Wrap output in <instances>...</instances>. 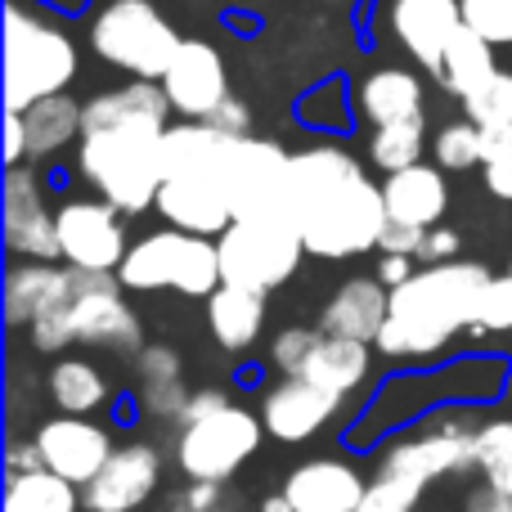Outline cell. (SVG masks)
I'll return each instance as SVG.
<instances>
[{
  "mask_svg": "<svg viewBox=\"0 0 512 512\" xmlns=\"http://www.w3.org/2000/svg\"><path fill=\"white\" fill-rule=\"evenodd\" d=\"M508 274H512V270H508Z\"/></svg>",
  "mask_w": 512,
  "mask_h": 512,
  "instance_id": "obj_54",
  "label": "cell"
},
{
  "mask_svg": "<svg viewBox=\"0 0 512 512\" xmlns=\"http://www.w3.org/2000/svg\"><path fill=\"white\" fill-rule=\"evenodd\" d=\"M216 499H221V486H216V481H189V490L176 499V508H185V512H212Z\"/></svg>",
  "mask_w": 512,
  "mask_h": 512,
  "instance_id": "obj_47",
  "label": "cell"
},
{
  "mask_svg": "<svg viewBox=\"0 0 512 512\" xmlns=\"http://www.w3.org/2000/svg\"><path fill=\"white\" fill-rule=\"evenodd\" d=\"M292 221L306 252L346 261L382 243L387 198L364 176V167L337 144L292 153Z\"/></svg>",
  "mask_w": 512,
  "mask_h": 512,
  "instance_id": "obj_1",
  "label": "cell"
},
{
  "mask_svg": "<svg viewBox=\"0 0 512 512\" xmlns=\"http://www.w3.org/2000/svg\"><path fill=\"white\" fill-rule=\"evenodd\" d=\"M495 274L477 261H445L423 265L409 283L391 288L387 328L378 337V351L391 360H423L436 355L477 324L481 292Z\"/></svg>",
  "mask_w": 512,
  "mask_h": 512,
  "instance_id": "obj_2",
  "label": "cell"
},
{
  "mask_svg": "<svg viewBox=\"0 0 512 512\" xmlns=\"http://www.w3.org/2000/svg\"><path fill=\"white\" fill-rule=\"evenodd\" d=\"M297 378L315 382V387L333 391V396H351V391L369 378V346L351 342V337H328L324 328H319V342Z\"/></svg>",
  "mask_w": 512,
  "mask_h": 512,
  "instance_id": "obj_25",
  "label": "cell"
},
{
  "mask_svg": "<svg viewBox=\"0 0 512 512\" xmlns=\"http://www.w3.org/2000/svg\"><path fill=\"white\" fill-rule=\"evenodd\" d=\"M472 333H512V274L486 283Z\"/></svg>",
  "mask_w": 512,
  "mask_h": 512,
  "instance_id": "obj_37",
  "label": "cell"
},
{
  "mask_svg": "<svg viewBox=\"0 0 512 512\" xmlns=\"http://www.w3.org/2000/svg\"><path fill=\"white\" fill-rule=\"evenodd\" d=\"M36 450H41L45 472L72 481L77 490H86L90 481L104 472V463L113 459L117 445L108 441V432L99 423H90V418L59 414L36 432Z\"/></svg>",
  "mask_w": 512,
  "mask_h": 512,
  "instance_id": "obj_13",
  "label": "cell"
},
{
  "mask_svg": "<svg viewBox=\"0 0 512 512\" xmlns=\"http://www.w3.org/2000/svg\"><path fill=\"white\" fill-rule=\"evenodd\" d=\"M5 468H9V477H27V472H41L45 463H41V450H36V441H14L5 450Z\"/></svg>",
  "mask_w": 512,
  "mask_h": 512,
  "instance_id": "obj_46",
  "label": "cell"
},
{
  "mask_svg": "<svg viewBox=\"0 0 512 512\" xmlns=\"http://www.w3.org/2000/svg\"><path fill=\"white\" fill-rule=\"evenodd\" d=\"M5 248L27 261L59 256V221L45 207V194L27 167L5 171Z\"/></svg>",
  "mask_w": 512,
  "mask_h": 512,
  "instance_id": "obj_15",
  "label": "cell"
},
{
  "mask_svg": "<svg viewBox=\"0 0 512 512\" xmlns=\"http://www.w3.org/2000/svg\"><path fill=\"white\" fill-rule=\"evenodd\" d=\"M50 400L63 414L86 418L108 400V382L90 360H59L50 369Z\"/></svg>",
  "mask_w": 512,
  "mask_h": 512,
  "instance_id": "obj_29",
  "label": "cell"
},
{
  "mask_svg": "<svg viewBox=\"0 0 512 512\" xmlns=\"http://www.w3.org/2000/svg\"><path fill=\"white\" fill-rule=\"evenodd\" d=\"M427 243V230H414V225H400V221H387L382 230V256H418Z\"/></svg>",
  "mask_w": 512,
  "mask_h": 512,
  "instance_id": "obj_41",
  "label": "cell"
},
{
  "mask_svg": "<svg viewBox=\"0 0 512 512\" xmlns=\"http://www.w3.org/2000/svg\"><path fill=\"white\" fill-rule=\"evenodd\" d=\"M162 90H167L176 113H185L189 122H207L230 99V72H225V59L216 54V45L185 41L171 59L167 77H162Z\"/></svg>",
  "mask_w": 512,
  "mask_h": 512,
  "instance_id": "obj_14",
  "label": "cell"
},
{
  "mask_svg": "<svg viewBox=\"0 0 512 512\" xmlns=\"http://www.w3.org/2000/svg\"><path fill=\"white\" fill-rule=\"evenodd\" d=\"M436 167L441 171H468L481 162V126L477 122H450L432 140Z\"/></svg>",
  "mask_w": 512,
  "mask_h": 512,
  "instance_id": "obj_32",
  "label": "cell"
},
{
  "mask_svg": "<svg viewBox=\"0 0 512 512\" xmlns=\"http://www.w3.org/2000/svg\"><path fill=\"white\" fill-rule=\"evenodd\" d=\"M162 459L153 445H117L95 481L81 490V504L90 512H135L158 490Z\"/></svg>",
  "mask_w": 512,
  "mask_h": 512,
  "instance_id": "obj_16",
  "label": "cell"
},
{
  "mask_svg": "<svg viewBox=\"0 0 512 512\" xmlns=\"http://www.w3.org/2000/svg\"><path fill=\"white\" fill-rule=\"evenodd\" d=\"M207 328H212V337L225 351H248L265 328V292L221 283L207 297Z\"/></svg>",
  "mask_w": 512,
  "mask_h": 512,
  "instance_id": "obj_24",
  "label": "cell"
},
{
  "mask_svg": "<svg viewBox=\"0 0 512 512\" xmlns=\"http://www.w3.org/2000/svg\"><path fill=\"white\" fill-rule=\"evenodd\" d=\"M463 23L490 45H512V0H463Z\"/></svg>",
  "mask_w": 512,
  "mask_h": 512,
  "instance_id": "obj_34",
  "label": "cell"
},
{
  "mask_svg": "<svg viewBox=\"0 0 512 512\" xmlns=\"http://www.w3.org/2000/svg\"><path fill=\"white\" fill-rule=\"evenodd\" d=\"M369 481L342 459H310L288 477L283 495L297 512H355Z\"/></svg>",
  "mask_w": 512,
  "mask_h": 512,
  "instance_id": "obj_20",
  "label": "cell"
},
{
  "mask_svg": "<svg viewBox=\"0 0 512 512\" xmlns=\"http://www.w3.org/2000/svg\"><path fill=\"white\" fill-rule=\"evenodd\" d=\"M382 198H387L391 221L414 225V230H436L441 216L450 212V185H445L441 167H432V162H418V167L387 176Z\"/></svg>",
  "mask_w": 512,
  "mask_h": 512,
  "instance_id": "obj_22",
  "label": "cell"
},
{
  "mask_svg": "<svg viewBox=\"0 0 512 512\" xmlns=\"http://www.w3.org/2000/svg\"><path fill=\"white\" fill-rule=\"evenodd\" d=\"M162 144H167V126L153 122H122L108 131L81 135V176L122 216H140L158 207L162 180H167Z\"/></svg>",
  "mask_w": 512,
  "mask_h": 512,
  "instance_id": "obj_3",
  "label": "cell"
},
{
  "mask_svg": "<svg viewBox=\"0 0 512 512\" xmlns=\"http://www.w3.org/2000/svg\"><path fill=\"white\" fill-rule=\"evenodd\" d=\"M414 261H418V256H382V261H378V274H373V279L387 283V288H400V283H409V279L418 274Z\"/></svg>",
  "mask_w": 512,
  "mask_h": 512,
  "instance_id": "obj_48",
  "label": "cell"
},
{
  "mask_svg": "<svg viewBox=\"0 0 512 512\" xmlns=\"http://www.w3.org/2000/svg\"><path fill=\"white\" fill-rule=\"evenodd\" d=\"M468 122L477 126H508L512 122V72H499L477 99H468Z\"/></svg>",
  "mask_w": 512,
  "mask_h": 512,
  "instance_id": "obj_36",
  "label": "cell"
},
{
  "mask_svg": "<svg viewBox=\"0 0 512 512\" xmlns=\"http://www.w3.org/2000/svg\"><path fill=\"white\" fill-rule=\"evenodd\" d=\"M117 279H122V288H131V292L171 288V292L203 297V301L225 283L216 239L185 234V230H158V234H144L140 243H131Z\"/></svg>",
  "mask_w": 512,
  "mask_h": 512,
  "instance_id": "obj_6",
  "label": "cell"
},
{
  "mask_svg": "<svg viewBox=\"0 0 512 512\" xmlns=\"http://www.w3.org/2000/svg\"><path fill=\"white\" fill-rule=\"evenodd\" d=\"M189 396H194V391L185 387V378H176V382H144V387H140V405H144V414H153V418H185Z\"/></svg>",
  "mask_w": 512,
  "mask_h": 512,
  "instance_id": "obj_39",
  "label": "cell"
},
{
  "mask_svg": "<svg viewBox=\"0 0 512 512\" xmlns=\"http://www.w3.org/2000/svg\"><path fill=\"white\" fill-rule=\"evenodd\" d=\"M90 45L99 59L131 72L135 81H162L185 41L153 0H113L90 23Z\"/></svg>",
  "mask_w": 512,
  "mask_h": 512,
  "instance_id": "obj_7",
  "label": "cell"
},
{
  "mask_svg": "<svg viewBox=\"0 0 512 512\" xmlns=\"http://www.w3.org/2000/svg\"><path fill=\"white\" fill-rule=\"evenodd\" d=\"M167 113H171V99L162 90V81H131V86L104 90V95H95L81 108V135L108 131V126H122V122L167 126Z\"/></svg>",
  "mask_w": 512,
  "mask_h": 512,
  "instance_id": "obj_23",
  "label": "cell"
},
{
  "mask_svg": "<svg viewBox=\"0 0 512 512\" xmlns=\"http://www.w3.org/2000/svg\"><path fill=\"white\" fill-rule=\"evenodd\" d=\"M477 468L486 472V481H495L499 472L512 468V418L477 427Z\"/></svg>",
  "mask_w": 512,
  "mask_h": 512,
  "instance_id": "obj_35",
  "label": "cell"
},
{
  "mask_svg": "<svg viewBox=\"0 0 512 512\" xmlns=\"http://www.w3.org/2000/svg\"><path fill=\"white\" fill-rule=\"evenodd\" d=\"M495 77H499V68H495V45H490L481 32H472L468 23H463V32L450 41V50H445V63H441L445 90H450V95H459L463 104H468V99H477Z\"/></svg>",
  "mask_w": 512,
  "mask_h": 512,
  "instance_id": "obj_27",
  "label": "cell"
},
{
  "mask_svg": "<svg viewBox=\"0 0 512 512\" xmlns=\"http://www.w3.org/2000/svg\"><path fill=\"white\" fill-rule=\"evenodd\" d=\"M230 212L234 221L297 225L292 221V153L274 140L243 135L230 162Z\"/></svg>",
  "mask_w": 512,
  "mask_h": 512,
  "instance_id": "obj_9",
  "label": "cell"
},
{
  "mask_svg": "<svg viewBox=\"0 0 512 512\" xmlns=\"http://www.w3.org/2000/svg\"><path fill=\"white\" fill-rule=\"evenodd\" d=\"M387 310H391V288L378 279H346L342 288L328 297L319 328L328 337H351V342L373 346L387 328Z\"/></svg>",
  "mask_w": 512,
  "mask_h": 512,
  "instance_id": "obj_19",
  "label": "cell"
},
{
  "mask_svg": "<svg viewBox=\"0 0 512 512\" xmlns=\"http://www.w3.org/2000/svg\"><path fill=\"white\" fill-rule=\"evenodd\" d=\"M391 32L418 59L441 77L450 41L463 32V0H391Z\"/></svg>",
  "mask_w": 512,
  "mask_h": 512,
  "instance_id": "obj_17",
  "label": "cell"
},
{
  "mask_svg": "<svg viewBox=\"0 0 512 512\" xmlns=\"http://www.w3.org/2000/svg\"><path fill=\"white\" fill-rule=\"evenodd\" d=\"M207 126H216L221 135H234V140H243V135L252 131V117H248V108H243V99L230 95L212 117H207Z\"/></svg>",
  "mask_w": 512,
  "mask_h": 512,
  "instance_id": "obj_42",
  "label": "cell"
},
{
  "mask_svg": "<svg viewBox=\"0 0 512 512\" xmlns=\"http://www.w3.org/2000/svg\"><path fill=\"white\" fill-rule=\"evenodd\" d=\"M459 256V234L454 230H427V243H423V252H418V261L423 265H445V261H454Z\"/></svg>",
  "mask_w": 512,
  "mask_h": 512,
  "instance_id": "obj_43",
  "label": "cell"
},
{
  "mask_svg": "<svg viewBox=\"0 0 512 512\" xmlns=\"http://www.w3.org/2000/svg\"><path fill=\"white\" fill-rule=\"evenodd\" d=\"M423 490L427 486H418V481L391 477V472H373L369 490H364V499L355 512H414L418 499H423Z\"/></svg>",
  "mask_w": 512,
  "mask_h": 512,
  "instance_id": "obj_33",
  "label": "cell"
},
{
  "mask_svg": "<svg viewBox=\"0 0 512 512\" xmlns=\"http://www.w3.org/2000/svg\"><path fill=\"white\" fill-rule=\"evenodd\" d=\"M81 59L68 32L27 14L18 0L5 5V108L27 113L41 99H54L72 86Z\"/></svg>",
  "mask_w": 512,
  "mask_h": 512,
  "instance_id": "obj_5",
  "label": "cell"
},
{
  "mask_svg": "<svg viewBox=\"0 0 512 512\" xmlns=\"http://www.w3.org/2000/svg\"><path fill=\"white\" fill-rule=\"evenodd\" d=\"M221 252V279L234 288L274 292L297 274L306 243H301L297 225H261V221H234L230 230L216 239Z\"/></svg>",
  "mask_w": 512,
  "mask_h": 512,
  "instance_id": "obj_8",
  "label": "cell"
},
{
  "mask_svg": "<svg viewBox=\"0 0 512 512\" xmlns=\"http://www.w3.org/2000/svg\"><path fill=\"white\" fill-rule=\"evenodd\" d=\"M261 436L265 423L252 414V409H221V414L203 418V423H189L180 427V445H176V459L180 472L189 481H230L243 463L261 450Z\"/></svg>",
  "mask_w": 512,
  "mask_h": 512,
  "instance_id": "obj_10",
  "label": "cell"
},
{
  "mask_svg": "<svg viewBox=\"0 0 512 512\" xmlns=\"http://www.w3.org/2000/svg\"><path fill=\"white\" fill-rule=\"evenodd\" d=\"M490 486H499V490H504V495L512 499V468H508V472H499V477L490 481Z\"/></svg>",
  "mask_w": 512,
  "mask_h": 512,
  "instance_id": "obj_53",
  "label": "cell"
},
{
  "mask_svg": "<svg viewBox=\"0 0 512 512\" xmlns=\"http://www.w3.org/2000/svg\"><path fill=\"white\" fill-rule=\"evenodd\" d=\"M315 342H319V328H283L270 346V364L283 373V378H297V373L306 369Z\"/></svg>",
  "mask_w": 512,
  "mask_h": 512,
  "instance_id": "obj_38",
  "label": "cell"
},
{
  "mask_svg": "<svg viewBox=\"0 0 512 512\" xmlns=\"http://www.w3.org/2000/svg\"><path fill=\"white\" fill-rule=\"evenodd\" d=\"M81 108L86 104H72L68 95H54L41 99L23 113L27 126V158H54L63 144H72L81 135Z\"/></svg>",
  "mask_w": 512,
  "mask_h": 512,
  "instance_id": "obj_28",
  "label": "cell"
},
{
  "mask_svg": "<svg viewBox=\"0 0 512 512\" xmlns=\"http://www.w3.org/2000/svg\"><path fill=\"white\" fill-rule=\"evenodd\" d=\"M5 512H81V495L72 481L41 468V472H27V477H9Z\"/></svg>",
  "mask_w": 512,
  "mask_h": 512,
  "instance_id": "obj_30",
  "label": "cell"
},
{
  "mask_svg": "<svg viewBox=\"0 0 512 512\" xmlns=\"http://www.w3.org/2000/svg\"><path fill=\"white\" fill-rule=\"evenodd\" d=\"M477 468V432L468 427H427L418 436H405V441L387 445V454L378 459V472H391V477L418 481V486H432V481L459 477V472Z\"/></svg>",
  "mask_w": 512,
  "mask_h": 512,
  "instance_id": "obj_12",
  "label": "cell"
},
{
  "mask_svg": "<svg viewBox=\"0 0 512 512\" xmlns=\"http://www.w3.org/2000/svg\"><path fill=\"white\" fill-rule=\"evenodd\" d=\"M360 113L373 126H396L423 117V81L405 68H382L360 86Z\"/></svg>",
  "mask_w": 512,
  "mask_h": 512,
  "instance_id": "obj_26",
  "label": "cell"
},
{
  "mask_svg": "<svg viewBox=\"0 0 512 512\" xmlns=\"http://www.w3.org/2000/svg\"><path fill=\"white\" fill-rule=\"evenodd\" d=\"M72 297V265L23 261L5 274V319L14 328H32L50 310Z\"/></svg>",
  "mask_w": 512,
  "mask_h": 512,
  "instance_id": "obj_21",
  "label": "cell"
},
{
  "mask_svg": "<svg viewBox=\"0 0 512 512\" xmlns=\"http://www.w3.org/2000/svg\"><path fill=\"white\" fill-rule=\"evenodd\" d=\"M27 158V126H23V113H9L5 122V162L18 167Z\"/></svg>",
  "mask_w": 512,
  "mask_h": 512,
  "instance_id": "obj_49",
  "label": "cell"
},
{
  "mask_svg": "<svg viewBox=\"0 0 512 512\" xmlns=\"http://www.w3.org/2000/svg\"><path fill=\"white\" fill-rule=\"evenodd\" d=\"M230 405H234V400L225 396V391H194V396H189V405H185V418H180V427L203 423V418L221 414V409H230Z\"/></svg>",
  "mask_w": 512,
  "mask_h": 512,
  "instance_id": "obj_44",
  "label": "cell"
},
{
  "mask_svg": "<svg viewBox=\"0 0 512 512\" xmlns=\"http://www.w3.org/2000/svg\"><path fill=\"white\" fill-rule=\"evenodd\" d=\"M135 373H140V387H144V382H176V378H185L180 355L171 351V346H140V351H135Z\"/></svg>",
  "mask_w": 512,
  "mask_h": 512,
  "instance_id": "obj_40",
  "label": "cell"
},
{
  "mask_svg": "<svg viewBox=\"0 0 512 512\" xmlns=\"http://www.w3.org/2000/svg\"><path fill=\"white\" fill-rule=\"evenodd\" d=\"M486 189L495 198H504V203H512V158L490 162V167H486Z\"/></svg>",
  "mask_w": 512,
  "mask_h": 512,
  "instance_id": "obj_51",
  "label": "cell"
},
{
  "mask_svg": "<svg viewBox=\"0 0 512 512\" xmlns=\"http://www.w3.org/2000/svg\"><path fill=\"white\" fill-rule=\"evenodd\" d=\"M512 158V122L508 126H481V167Z\"/></svg>",
  "mask_w": 512,
  "mask_h": 512,
  "instance_id": "obj_45",
  "label": "cell"
},
{
  "mask_svg": "<svg viewBox=\"0 0 512 512\" xmlns=\"http://www.w3.org/2000/svg\"><path fill=\"white\" fill-rule=\"evenodd\" d=\"M36 351H68L72 342L81 346H108V351H140L144 333L135 310L122 301V279L95 270H72V297L32 328Z\"/></svg>",
  "mask_w": 512,
  "mask_h": 512,
  "instance_id": "obj_4",
  "label": "cell"
},
{
  "mask_svg": "<svg viewBox=\"0 0 512 512\" xmlns=\"http://www.w3.org/2000/svg\"><path fill=\"white\" fill-rule=\"evenodd\" d=\"M342 400L346 396H333V391L315 387V382H306V378H283L265 391L261 423L274 441L297 445V441H310V436L342 409Z\"/></svg>",
  "mask_w": 512,
  "mask_h": 512,
  "instance_id": "obj_18",
  "label": "cell"
},
{
  "mask_svg": "<svg viewBox=\"0 0 512 512\" xmlns=\"http://www.w3.org/2000/svg\"><path fill=\"white\" fill-rule=\"evenodd\" d=\"M463 512H512V499L499 486H490V481H486L481 490H472V495H468V508H463Z\"/></svg>",
  "mask_w": 512,
  "mask_h": 512,
  "instance_id": "obj_50",
  "label": "cell"
},
{
  "mask_svg": "<svg viewBox=\"0 0 512 512\" xmlns=\"http://www.w3.org/2000/svg\"><path fill=\"white\" fill-rule=\"evenodd\" d=\"M59 221V256L72 270H95V274H117L131 252L122 230V212L104 198H72L54 212Z\"/></svg>",
  "mask_w": 512,
  "mask_h": 512,
  "instance_id": "obj_11",
  "label": "cell"
},
{
  "mask_svg": "<svg viewBox=\"0 0 512 512\" xmlns=\"http://www.w3.org/2000/svg\"><path fill=\"white\" fill-rule=\"evenodd\" d=\"M261 512H297V508H292V499H288V495H283V490H279V495H270V499H265V504H261Z\"/></svg>",
  "mask_w": 512,
  "mask_h": 512,
  "instance_id": "obj_52",
  "label": "cell"
},
{
  "mask_svg": "<svg viewBox=\"0 0 512 512\" xmlns=\"http://www.w3.org/2000/svg\"><path fill=\"white\" fill-rule=\"evenodd\" d=\"M423 144H427L423 117H414V122H396V126H378V131H373V144H369L373 167L387 171V176H396V171H405V167H418Z\"/></svg>",
  "mask_w": 512,
  "mask_h": 512,
  "instance_id": "obj_31",
  "label": "cell"
}]
</instances>
